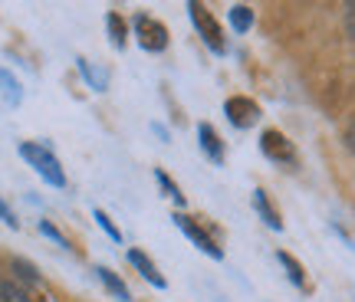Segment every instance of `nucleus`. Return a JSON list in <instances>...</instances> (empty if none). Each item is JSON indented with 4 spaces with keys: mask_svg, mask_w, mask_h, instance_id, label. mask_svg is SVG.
Here are the masks:
<instances>
[{
    "mask_svg": "<svg viewBox=\"0 0 355 302\" xmlns=\"http://www.w3.org/2000/svg\"><path fill=\"white\" fill-rule=\"evenodd\" d=\"M20 154H24L26 161L37 168V175L43 177L46 184H53V188H66L63 168H60V161H56V154H53L50 148H43V145H33V141H24V145H20Z\"/></svg>",
    "mask_w": 355,
    "mask_h": 302,
    "instance_id": "obj_1",
    "label": "nucleus"
},
{
    "mask_svg": "<svg viewBox=\"0 0 355 302\" xmlns=\"http://www.w3.org/2000/svg\"><path fill=\"white\" fill-rule=\"evenodd\" d=\"M188 10H191V20H194V26H198V33L204 37V43L211 46L214 53H224L227 46H224V33H220V24L214 20V13L207 10L204 3H188Z\"/></svg>",
    "mask_w": 355,
    "mask_h": 302,
    "instance_id": "obj_2",
    "label": "nucleus"
},
{
    "mask_svg": "<svg viewBox=\"0 0 355 302\" xmlns=\"http://www.w3.org/2000/svg\"><path fill=\"white\" fill-rule=\"evenodd\" d=\"M171 220H175L178 230H184V237H188L191 243H194V247H198L201 253H207V256H214V260H220V256H224V250L217 247V240L211 237V233H207V230H204V226L198 224L194 217H188V214H175Z\"/></svg>",
    "mask_w": 355,
    "mask_h": 302,
    "instance_id": "obj_3",
    "label": "nucleus"
},
{
    "mask_svg": "<svg viewBox=\"0 0 355 302\" xmlns=\"http://www.w3.org/2000/svg\"><path fill=\"white\" fill-rule=\"evenodd\" d=\"M135 37H139L141 50H148V53H162L168 46L165 24H158L148 13H139V17H135Z\"/></svg>",
    "mask_w": 355,
    "mask_h": 302,
    "instance_id": "obj_4",
    "label": "nucleus"
},
{
    "mask_svg": "<svg viewBox=\"0 0 355 302\" xmlns=\"http://www.w3.org/2000/svg\"><path fill=\"white\" fill-rule=\"evenodd\" d=\"M260 148H263V154L270 161L296 164V148H293V141L286 139L283 132H277V128H266L263 135H260Z\"/></svg>",
    "mask_w": 355,
    "mask_h": 302,
    "instance_id": "obj_5",
    "label": "nucleus"
},
{
    "mask_svg": "<svg viewBox=\"0 0 355 302\" xmlns=\"http://www.w3.org/2000/svg\"><path fill=\"white\" fill-rule=\"evenodd\" d=\"M224 112H227L230 125L250 128V125H257V118H260V105H257L254 99H247V96H234V99L224 102Z\"/></svg>",
    "mask_w": 355,
    "mask_h": 302,
    "instance_id": "obj_6",
    "label": "nucleus"
},
{
    "mask_svg": "<svg viewBox=\"0 0 355 302\" xmlns=\"http://www.w3.org/2000/svg\"><path fill=\"white\" fill-rule=\"evenodd\" d=\"M128 263L135 266V269H139V273H141L145 279H148L152 286H158V290H165V276L158 273V266H155L152 260H148V256H145L141 250H128Z\"/></svg>",
    "mask_w": 355,
    "mask_h": 302,
    "instance_id": "obj_7",
    "label": "nucleus"
},
{
    "mask_svg": "<svg viewBox=\"0 0 355 302\" xmlns=\"http://www.w3.org/2000/svg\"><path fill=\"white\" fill-rule=\"evenodd\" d=\"M198 139H201L204 154L214 164H224V145H220V135H217L211 125H198Z\"/></svg>",
    "mask_w": 355,
    "mask_h": 302,
    "instance_id": "obj_8",
    "label": "nucleus"
},
{
    "mask_svg": "<svg viewBox=\"0 0 355 302\" xmlns=\"http://www.w3.org/2000/svg\"><path fill=\"white\" fill-rule=\"evenodd\" d=\"M277 260L283 263V269H286V276L293 279V286H300V290H309V279H306V269H303V263L296 260V256H290L286 250H279L277 253Z\"/></svg>",
    "mask_w": 355,
    "mask_h": 302,
    "instance_id": "obj_9",
    "label": "nucleus"
},
{
    "mask_svg": "<svg viewBox=\"0 0 355 302\" xmlns=\"http://www.w3.org/2000/svg\"><path fill=\"white\" fill-rule=\"evenodd\" d=\"M254 207H257V214L263 217V224L270 226V230H283V220H279L277 207L270 204V197H266V190H254Z\"/></svg>",
    "mask_w": 355,
    "mask_h": 302,
    "instance_id": "obj_10",
    "label": "nucleus"
},
{
    "mask_svg": "<svg viewBox=\"0 0 355 302\" xmlns=\"http://www.w3.org/2000/svg\"><path fill=\"white\" fill-rule=\"evenodd\" d=\"M105 24H109V37H112V46L115 50H125V43H128V26L125 20H122V13H109L105 17Z\"/></svg>",
    "mask_w": 355,
    "mask_h": 302,
    "instance_id": "obj_11",
    "label": "nucleus"
},
{
    "mask_svg": "<svg viewBox=\"0 0 355 302\" xmlns=\"http://www.w3.org/2000/svg\"><path fill=\"white\" fill-rule=\"evenodd\" d=\"M0 92H3V99L10 102V105H20V99H24L20 82H17V79L7 73V69H0Z\"/></svg>",
    "mask_w": 355,
    "mask_h": 302,
    "instance_id": "obj_12",
    "label": "nucleus"
},
{
    "mask_svg": "<svg viewBox=\"0 0 355 302\" xmlns=\"http://www.w3.org/2000/svg\"><path fill=\"white\" fill-rule=\"evenodd\" d=\"M250 24H254V10H250V7H243V3L230 7V26H234L237 33H247Z\"/></svg>",
    "mask_w": 355,
    "mask_h": 302,
    "instance_id": "obj_13",
    "label": "nucleus"
},
{
    "mask_svg": "<svg viewBox=\"0 0 355 302\" xmlns=\"http://www.w3.org/2000/svg\"><path fill=\"white\" fill-rule=\"evenodd\" d=\"M96 273H99V279H102V283H105V286H109V290L115 292V296H119V299H122V302H128V286H125V283H122V279H119V276H115L112 269H105V266H99Z\"/></svg>",
    "mask_w": 355,
    "mask_h": 302,
    "instance_id": "obj_14",
    "label": "nucleus"
},
{
    "mask_svg": "<svg viewBox=\"0 0 355 302\" xmlns=\"http://www.w3.org/2000/svg\"><path fill=\"white\" fill-rule=\"evenodd\" d=\"M155 177H158V184H162V190H165L168 197H171V201H175L178 207H184V194L178 190V184H175V181H171V177H168L165 171H155Z\"/></svg>",
    "mask_w": 355,
    "mask_h": 302,
    "instance_id": "obj_15",
    "label": "nucleus"
},
{
    "mask_svg": "<svg viewBox=\"0 0 355 302\" xmlns=\"http://www.w3.org/2000/svg\"><path fill=\"white\" fill-rule=\"evenodd\" d=\"M96 220H99V226L105 230V233H109V237L115 240V243H122V233H119V226H115L112 220H109V214H105V211H99V207H96Z\"/></svg>",
    "mask_w": 355,
    "mask_h": 302,
    "instance_id": "obj_16",
    "label": "nucleus"
},
{
    "mask_svg": "<svg viewBox=\"0 0 355 302\" xmlns=\"http://www.w3.org/2000/svg\"><path fill=\"white\" fill-rule=\"evenodd\" d=\"M40 233H43V237H50L53 243H60V247H66V237L60 233V230H56V226L50 224V220H40Z\"/></svg>",
    "mask_w": 355,
    "mask_h": 302,
    "instance_id": "obj_17",
    "label": "nucleus"
},
{
    "mask_svg": "<svg viewBox=\"0 0 355 302\" xmlns=\"http://www.w3.org/2000/svg\"><path fill=\"white\" fill-rule=\"evenodd\" d=\"M13 269H17V276H24L26 283H37V269H33V266L26 263V260H13Z\"/></svg>",
    "mask_w": 355,
    "mask_h": 302,
    "instance_id": "obj_18",
    "label": "nucleus"
},
{
    "mask_svg": "<svg viewBox=\"0 0 355 302\" xmlns=\"http://www.w3.org/2000/svg\"><path fill=\"white\" fill-rule=\"evenodd\" d=\"M345 30L355 37V0L352 3H345Z\"/></svg>",
    "mask_w": 355,
    "mask_h": 302,
    "instance_id": "obj_19",
    "label": "nucleus"
},
{
    "mask_svg": "<svg viewBox=\"0 0 355 302\" xmlns=\"http://www.w3.org/2000/svg\"><path fill=\"white\" fill-rule=\"evenodd\" d=\"M0 220H3V224L7 226H13V230H17V217L10 214V207H7V204L0 201Z\"/></svg>",
    "mask_w": 355,
    "mask_h": 302,
    "instance_id": "obj_20",
    "label": "nucleus"
},
{
    "mask_svg": "<svg viewBox=\"0 0 355 302\" xmlns=\"http://www.w3.org/2000/svg\"><path fill=\"white\" fill-rule=\"evenodd\" d=\"M345 141H349V148L355 151V122H352V125H349V132H345Z\"/></svg>",
    "mask_w": 355,
    "mask_h": 302,
    "instance_id": "obj_21",
    "label": "nucleus"
}]
</instances>
